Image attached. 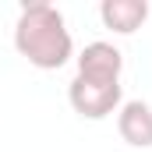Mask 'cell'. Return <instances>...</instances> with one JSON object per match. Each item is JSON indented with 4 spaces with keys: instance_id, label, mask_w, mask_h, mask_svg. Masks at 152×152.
Returning a JSON list of instances; mask_svg holds the SVG:
<instances>
[{
    "instance_id": "1",
    "label": "cell",
    "mask_w": 152,
    "mask_h": 152,
    "mask_svg": "<svg viewBox=\"0 0 152 152\" xmlns=\"http://www.w3.org/2000/svg\"><path fill=\"white\" fill-rule=\"evenodd\" d=\"M14 46L28 64L42 71L60 67L71 57V32L64 28V14L46 0L25 4L14 25Z\"/></svg>"
},
{
    "instance_id": "2",
    "label": "cell",
    "mask_w": 152,
    "mask_h": 152,
    "mask_svg": "<svg viewBox=\"0 0 152 152\" xmlns=\"http://www.w3.org/2000/svg\"><path fill=\"white\" fill-rule=\"evenodd\" d=\"M67 99L81 117H99L113 113L117 103H120V85L117 81H106V78H85V75H75L71 88H67Z\"/></svg>"
},
{
    "instance_id": "3",
    "label": "cell",
    "mask_w": 152,
    "mask_h": 152,
    "mask_svg": "<svg viewBox=\"0 0 152 152\" xmlns=\"http://www.w3.org/2000/svg\"><path fill=\"white\" fill-rule=\"evenodd\" d=\"M117 127H120V138L134 149H149L152 145V106L142 99H131L120 106L117 117Z\"/></svg>"
},
{
    "instance_id": "4",
    "label": "cell",
    "mask_w": 152,
    "mask_h": 152,
    "mask_svg": "<svg viewBox=\"0 0 152 152\" xmlns=\"http://www.w3.org/2000/svg\"><path fill=\"white\" fill-rule=\"evenodd\" d=\"M120 67H124L120 50H113L110 42H88V46L81 50V57H78V75H85V78H106V81H117Z\"/></svg>"
},
{
    "instance_id": "5",
    "label": "cell",
    "mask_w": 152,
    "mask_h": 152,
    "mask_svg": "<svg viewBox=\"0 0 152 152\" xmlns=\"http://www.w3.org/2000/svg\"><path fill=\"white\" fill-rule=\"evenodd\" d=\"M106 28H113L120 36H131L134 28H142V21L149 18V4L145 0H103L99 7Z\"/></svg>"
}]
</instances>
